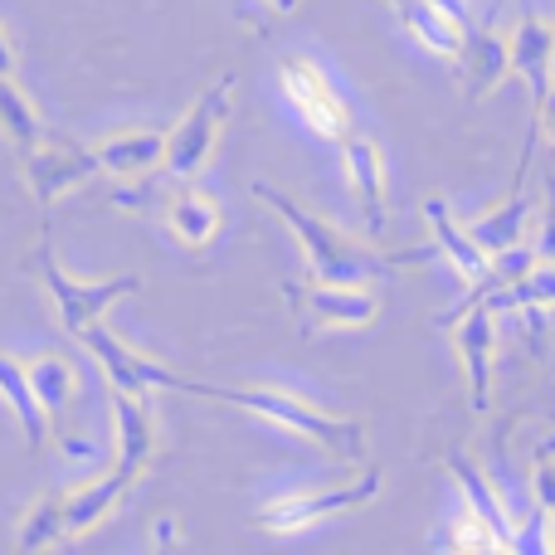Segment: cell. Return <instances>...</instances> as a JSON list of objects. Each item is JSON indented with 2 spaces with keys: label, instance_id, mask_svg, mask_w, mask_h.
<instances>
[{
  "label": "cell",
  "instance_id": "6da1fadb",
  "mask_svg": "<svg viewBox=\"0 0 555 555\" xmlns=\"http://www.w3.org/2000/svg\"><path fill=\"white\" fill-rule=\"evenodd\" d=\"M254 201L269 205L278 220L293 230V240L302 244V259L312 283H351L365 287V278L375 273H390V269H414V263L434 259V249H404V254H380V249H365V244L346 240L332 220H322L317 210H307L293 191L269 181H254Z\"/></svg>",
  "mask_w": 555,
  "mask_h": 555
},
{
  "label": "cell",
  "instance_id": "7a4b0ae2",
  "mask_svg": "<svg viewBox=\"0 0 555 555\" xmlns=\"http://www.w3.org/2000/svg\"><path fill=\"white\" fill-rule=\"evenodd\" d=\"M171 390H185V395H205V400H224V404H240V410H254L263 414V420L283 424V429L302 434V439L322 443L332 459L341 463H361L365 459V429L356 420H332V414H322L317 404L297 400V395L278 390V385H205V380H185V375H171L166 371V380Z\"/></svg>",
  "mask_w": 555,
  "mask_h": 555
},
{
  "label": "cell",
  "instance_id": "3957f363",
  "mask_svg": "<svg viewBox=\"0 0 555 555\" xmlns=\"http://www.w3.org/2000/svg\"><path fill=\"white\" fill-rule=\"evenodd\" d=\"M234 83H240L234 74H220L210 88H201V98H195L181 122L171 127V137H166V171H171L176 181H191V176H201L205 166H210L224 122H230Z\"/></svg>",
  "mask_w": 555,
  "mask_h": 555
},
{
  "label": "cell",
  "instance_id": "277c9868",
  "mask_svg": "<svg viewBox=\"0 0 555 555\" xmlns=\"http://www.w3.org/2000/svg\"><path fill=\"white\" fill-rule=\"evenodd\" d=\"M35 273L39 283H44L49 302H54L59 312V326H64L68 336H83L88 326H98L107 317V307H117L127 293H137V273H122V278H103V283H83V278H68L64 269H59L54 249H49V240L39 244L35 254Z\"/></svg>",
  "mask_w": 555,
  "mask_h": 555
},
{
  "label": "cell",
  "instance_id": "5b68a950",
  "mask_svg": "<svg viewBox=\"0 0 555 555\" xmlns=\"http://www.w3.org/2000/svg\"><path fill=\"white\" fill-rule=\"evenodd\" d=\"M278 88H283L287 107L297 113V122L312 137H326V142H346L351 137V107L336 93V83L326 78V68L317 59L287 54L278 64Z\"/></svg>",
  "mask_w": 555,
  "mask_h": 555
},
{
  "label": "cell",
  "instance_id": "8992f818",
  "mask_svg": "<svg viewBox=\"0 0 555 555\" xmlns=\"http://www.w3.org/2000/svg\"><path fill=\"white\" fill-rule=\"evenodd\" d=\"M507 68L531 88V142H527V156H521V176H527L531 146H537V137H541V113H546L551 88H555V25L541 20L537 10H527V15L517 20V29H512Z\"/></svg>",
  "mask_w": 555,
  "mask_h": 555
},
{
  "label": "cell",
  "instance_id": "52a82bcc",
  "mask_svg": "<svg viewBox=\"0 0 555 555\" xmlns=\"http://www.w3.org/2000/svg\"><path fill=\"white\" fill-rule=\"evenodd\" d=\"M449 322H453V346H459L463 375H468V400L473 410H488L492 361H498V302L492 297L463 302V312H453Z\"/></svg>",
  "mask_w": 555,
  "mask_h": 555
},
{
  "label": "cell",
  "instance_id": "ba28073f",
  "mask_svg": "<svg viewBox=\"0 0 555 555\" xmlns=\"http://www.w3.org/2000/svg\"><path fill=\"white\" fill-rule=\"evenodd\" d=\"M380 492V473L365 468L356 482H341V488H326V492H302V498H283L273 507L259 512V527L263 531H302L312 521H326V517H341L351 507H365V502Z\"/></svg>",
  "mask_w": 555,
  "mask_h": 555
},
{
  "label": "cell",
  "instance_id": "9c48e42d",
  "mask_svg": "<svg viewBox=\"0 0 555 555\" xmlns=\"http://www.w3.org/2000/svg\"><path fill=\"white\" fill-rule=\"evenodd\" d=\"M341 162H346V185L356 195V215L361 224L380 240L390 234V191H385V156L371 137H346L341 142Z\"/></svg>",
  "mask_w": 555,
  "mask_h": 555
},
{
  "label": "cell",
  "instance_id": "30bf717a",
  "mask_svg": "<svg viewBox=\"0 0 555 555\" xmlns=\"http://www.w3.org/2000/svg\"><path fill=\"white\" fill-rule=\"evenodd\" d=\"M20 171H25V181H29V191H35L39 205H54L59 195H68L74 185H83L88 176L98 171V156H93V146L64 142V137L49 142L44 137V146L29 152L25 162H20Z\"/></svg>",
  "mask_w": 555,
  "mask_h": 555
},
{
  "label": "cell",
  "instance_id": "8fae6325",
  "mask_svg": "<svg viewBox=\"0 0 555 555\" xmlns=\"http://www.w3.org/2000/svg\"><path fill=\"white\" fill-rule=\"evenodd\" d=\"M78 341H83L88 351H93V361L103 365L107 385H113L117 395H146L152 385H162V380H166V365H156V361H146V356H137L132 346H127L107 322L88 326V332L78 336Z\"/></svg>",
  "mask_w": 555,
  "mask_h": 555
},
{
  "label": "cell",
  "instance_id": "7c38bea8",
  "mask_svg": "<svg viewBox=\"0 0 555 555\" xmlns=\"http://www.w3.org/2000/svg\"><path fill=\"white\" fill-rule=\"evenodd\" d=\"M98 171L117 176V181H146L152 171L166 166V137L156 127H117V132L93 142Z\"/></svg>",
  "mask_w": 555,
  "mask_h": 555
},
{
  "label": "cell",
  "instance_id": "4fadbf2b",
  "mask_svg": "<svg viewBox=\"0 0 555 555\" xmlns=\"http://www.w3.org/2000/svg\"><path fill=\"white\" fill-rule=\"evenodd\" d=\"M302 307H307V322L312 326H336V332L365 326L380 312L371 287H351V283H312L302 293Z\"/></svg>",
  "mask_w": 555,
  "mask_h": 555
},
{
  "label": "cell",
  "instance_id": "5bb4252c",
  "mask_svg": "<svg viewBox=\"0 0 555 555\" xmlns=\"http://www.w3.org/2000/svg\"><path fill=\"white\" fill-rule=\"evenodd\" d=\"M424 220H429V230H434V249L453 263V273H459L463 283H488V278H492V259L478 249V244H473V234L453 220V205L449 201H429V205H424Z\"/></svg>",
  "mask_w": 555,
  "mask_h": 555
},
{
  "label": "cell",
  "instance_id": "9a60e30c",
  "mask_svg": "<svg viewBox=\"0 0 555 555\" xmlns=\"http://www.w3.org/2000/svg\"><path fill=\"white\" fill-rule=\"evenodd\" d=\"M220 224H224V210L205 185H185L166 201V230L185 244V249H210L220 240Z\"/></svg>",
  "mask_w": 555,
  "mask_h": 555
},
{
  "label": "cell",
  "instance_id": "2e32d148",
  "mask_svg": "<svg viewBox=\"0 0 555 555\" xmlns=\"http://www.w3.org/2000/svg\"><path fill=\"white\" fill-rule=\"evenodd\" d=\"M395 15H400V25L410 29L414 39H420L429 54L449 59V64H463V54H468V35L473 29H459L443 10H434L429 0H390Z\"/></svg>",
  "mask_w": 555,
  "mask_h": 555
},
{
  "label": "cell",
  "instance_id": "e0dca14e",
  "mask_svg": "<svg viewBox=\"0 0 555 555\" xmlns=\"http://www.w3.org/2000/svg\"><path fill=\"white\" fill-rule=\"evenodd\" d=\"M142 478L137 468H127V463H117L113 473H103L98 482H88L83 492H74V498H64V531L68 537H78V531L98 527V521L113 512V502H122V492L132 488V482Z\"/></svg>",
  "mask_w": 555,
  "mask_h": 555
},
{
  "label": "cell",
  "instance_id": "ac0fdd59",
  "mask_svg": "<svg viewBox=\"0 0 555 555\" xmlns=\"http://www.w3.org/2000/svg\"><path fill=\"white\" fill-rule=\"evenodd\" d=\"M527 215H531V201L527 195H507V201H498L492 210H482L473 224H463V230L473 234V244H478L488 259H498V254L517 249L521 244V230H527Z\"/></svg>",
  "mask_w": 555,
  "mask_h": 555
},
{
  "label": "cell",
  "instance_id": "d6986e66",
  "mask_svg": "<svg viewBox=\"0 0 555 555\" xmlns=\"http://www.w3.org/2000/svg\"><path fill=\"white\" fill-rule=\"evenodd\" d=\"M0 137L5 146L25 162L29 152L44 146V122H39V107L29 103V93L15 83V78H0Z\"/></svg>",
  "mask_w": 555,
  "mask_h": 555
},
{
  "label": "cell",
  "instance_id": "ffe728a7",
  "mask_svg": "<svg viewBox=\"0 0 555 555\" xmlns=\"http://www.w3.org/2000/svg\"><path fill=\"white\" fill-rule=\"evenodd\" d=\"M113 414H117V443H122V463L142 473L146 459L156 449V429H152V410L142 395H117L113 390Z\"/></svg>",
  "mask_w": 555,
  "mask_h": 555
},
{
  "label": "cell",
  "instance_id": "44dd1931",
  "mask_svg": "<svg viewBox=\"0 0 555 555\" xmlns=\"http://www.w3.org/2000/svg\"><path fill=\"white\" fill-rule=\"evenodd\" d=\"M25 375H29V390H35L44 420H59V414H64V404L74 400V385H78L74 365H68L64 356L44 351V356H35V361H25Z\"/></svg>",
  "mask_w": 555,
  "mask_h": 555
},
{
  "label": "cell",
  "instance_id": "7402d4cb",
  "mask_svg": "<svg viewBox=\"0 0 555 555\" xmlns=\"http://www.w3.org/2000/svg\"><path fill=\"white\" fill-rule=\"evenodd\" d=\"M0 395H5V404L15 410V420H20V429H25L29 449H39V443H44V410H39L35 390H29L25 361H15V356H0Z\"/></svg>",
  "mask_w": 555,
  "mask_h": 555
},
{
  "label": "cell",
  "instance_id": "603a6c76",
  "mask_svg": "<svg viewBox=\"0 0 555 555\" xmlns=\"http://www.w3.org/2000/svg\"><path fill=\"white\" fill-rule=\"evenodd\" d=\"M449 468L459 473L463 492H468V507H473V517H478L482 527H488L492 537L502 541V546H507V541H512V527H507V517H502V502H498V492L488 488V478H482V473L473 468V463L463 459V453H453V459H449Z\"/></svg>",
  "mask_w": 555,
  "mask_h": 555
},
{
  "label": "cell",
  "instance_id": "cb8c5ba5",
  "mask_svg": "<svg viewBox=\"0 0 555 555\" xmlns=\"http://www.w3.org/2000/svg\"><path fill=\"white\" fill-rule=\"evenodd\" d=\"M64 498H49V502H35L25 517V527H20V546L25 551H44L54 546V541H64Z\"/></svg>",
  "mask_w": 555,
  "mask_h": 555
},
{
  "label": "cell",
  "instance_id": "d4e9b609",
  "mask_svg": "<svg viewBox=\"0 0 555 555\" xmlns=\"http://www.w3.org/2000/svg\"><path fill=\"white\" fill-rule=\"evenodd\" d=\"M492 302H498V307H555V263H551V269H541V263H537L527 278L498 287V293H492Z\"/></svg>",
  "mask_w": 555,
  "mask_h": 555
},
{
  "label": "cell",
  "instance_id": "484cf974",
  "mask_svg": "<svg viewBox=\"0 0 555 555\" xmlns=\"http://www.w3.org/2000/svg\"><path fill=\"white\" fill-rule=\"evenodd\" d=\"M449 546H453V555H512L488 527H482L478 517H473V512L449 527Z\"/></svg>",
  "mask_w": 555,
  "mask_h": 555
},
{
  "label": "cell",
  "instance_id": "4316f807",
  "mask_svg": "<svg viewBox=\"0 0 555 555\" xmlns=\"http://www.w3.org/2000/svg\"><path fill=\"white\" fill-rule=\"evenodd\" d=\"M551 531H546V512H531V521L521 531H512V541H507V551L512 555H555L551 551Z\"/></svg>",
  "mask_w": 555,
  "mask_h": 555
},
{
  "label": "cell",
  "instance_id": "83f0119b",
  "mask_svg": "<svg viewBox=\"0 0 555 555\" xmlns=\"http://www.w3.org/2000/svg\"><path fill=\"white\" fill-rule=\"evenodd\" d=\"M531 269H537V249H527V244H517V249H507V254H498L492 259V278L488 283H517V278H527Z\"/></svg>",
  "mask_w": 555,
  "mask_h": 555
},
{
  "label": "cell",
  "instance_id": "f1b7e54d",
  "mask_svg": "<svg viewBox=\"0 0 555 555\" xmlns=\"http://www.w3.org/2000/svg\"><path fill=\"white\" fill-rule=\"evenodd\" d=\"M152 537H156V551H152V555H181V541H176V521H171V517L156 521Z\"/></svg>",
  "mask_w": 555,
  "mask_h": 555
},
{
  "label": "cell",
  "instance_id": "f546056e",
  "mask_svg": "<svg viewBox=\"0 0 555 555\" xmlns=\"http://www.w3.org/2000/svg\"><path fill=\"white\" fill-rule=\"evenodd\" d=\"M429 5L443 10V15H449L459 29H478V25H473V5H468V0H429Z\"/></svg>",
  "mask_w": 555,
  "mask_h": 555
},
{
  "label": "cell",
  "instance_id": "4dcf8cb0",
  "mask_svg": "<svg viewBox=\"0 0 555 555\" xmlns=\"http://www.w3.org/2000/svg\"><path fill=\"white\" fill-rule=\"evenodd\" d=\"M537 259H551V263H555V185H551V205H546V230H541Z\"/></svg>",
  "mask_w": 555,
  "mask_h": 555
},
{
  "label": "cell",
  "instance_id": "1f68e13d",
  "mask_svg": "<svg viewBox=\"0 0 555 555\" xmlns=\"http://www.w3.org/2000/svg\"><path fill=\"white\" fill-rule=\"evenodd\" d=\"M20 68V54H15V39H10V29L0 25V78H15Z\"/></svg>",
  "mask_w": 555,
  "mask_h": 555
},
{
  "label": "cell",
  "instance_id": "d6a6232c",
  "mask_svg": "<svg viewBox=\"0 0 555 555\" xmlns=\"http://www.w3.org/2000/svg\"><path fill=\"white\" fill-rule=\"evenodd\" d=\"M541 132L555 142V88H551V103H546V113H541Z\"/></svg>",
  "mask_w": 555,
  "mask_h": 555
},
{
  "label": "cell",
  "instance_id": "836d02e7",
  "mask_svg": "<svg viewBox=\"0 0 555 555\" xmlns=\"http://www.w3.org/2000/svg\"><path fill=\"white\" fill-rule=\"evenodd\" d=\"M502 10H507V0H492V10H488V20H482V29H492V25H498V15H502Z\"/></svg>",
  "mask_w": 555,
  "mask_h": 555
},
{
  "label": "cell",
  "instance_id": "e575fe53",
  "mask_svg": "<svg viewBox=\"0 0 555 555\" xmlns=\"http://www.w3.org/2000/svg\"><path fill=\"white\" fill-rule=\"evenodd\" d=\"M263 5H269V10H278V15H287V10H293L297 0H263Z\"/></svg>",
  "mask_w": 555,
  "mask_h": 555
},
{
  "label": "cell",
  "instance_id": "d590c367",
  "mask_svg": "<svg viewBox=\"0 0 555 555\" xmlns=\"http://www.w3.org/2000/svg\"><path fill=\"white\" fill-rule=\"evenodd\" d=\"M551 531H555V507H551Z\"/></svg>",
  "mask_w": 555,
  "mask_h": 555
}]
</instances>
